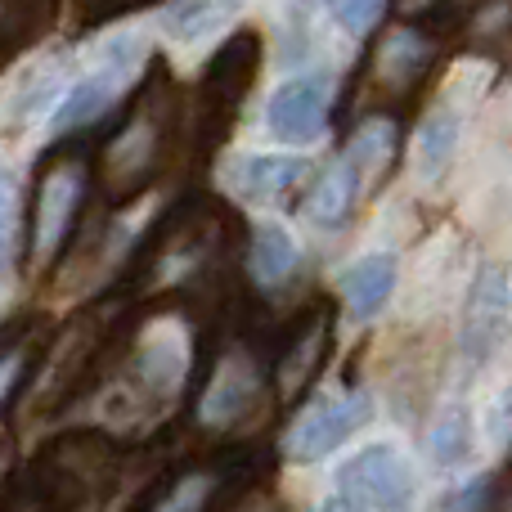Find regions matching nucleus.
Masks as SVG:
<instances>
[{"instance_id":"obj_1","label":"nucleus","mask_w":512,"mask_h":512,"mask_svg":"<svg viewBox=\"0 0 512 512\" xmlns=\"http://www.w3.org/2000/svg\"><path fill=\"white\" fill-rule=\"evenodd\" d=\"M337 486L351 504L373 512H409L418 499V472L400 441H373L337 468Z\"/></svg>"},{"instance_id":"obj_2","label":"nucleus","mask_w":512,"mask_h":512,"mask_svg":"<svg viewBox=\"0 0 512 512\" xmlns=\"http://www.w3.org/2000/svg\"><path fill=\"white\" fill-rule=\"evenodd\" d=\"M373 418V400L364 391H346V396H319L310 400V409L288 427L283 436V454L297 463H315L324 454H333L337 445H346L364 423Z\"/></svg>"},{"instance_id":"obj_3","label":"nucleus","mask_w":512,"mask_h":512,"mask_svg":"<svg viewBox=\"0 0 512 512\" xmlns=\"http://www.w3.org/2000/svg\"><path fill=\"white\" fill-rule=\"evenodd\" d=\"M328 113H333V81L324 72H301L270 90L265 135L283 144H315L328 131Z\"/></svg>"},{"instance_id":"obj_4","label":"nucleus","mask_w":512,"mask_h":512,"mask_svg":"<svg viewBox=\"0 0 512 512\" xmlns=\"http://www.w3.org/2000/svg\"><path fill=\"white\" fill-rule=\"evenodd\" d=\"M512 328V301H508V279L504 270H481L477 283H472L468 301H463L459 315V355L468 369H481V364L495 360V351L508 342Z\"/></svg>"},{"instance_id":"obj_5","label":"nucleus","mask_w":512,"mask_h":512,"mask_svg":"<svg viewBox=\"0 0 512 512\" xmlns=\"http://www.w3.org/2000/svg\"><path fill=\"white\" fill-rule=\"evenodd\" d=\"M306 176V162L292 153H234L221 167V185L234 198L256 207H270L274 198H283L297 180Z\"/></svg>"},{"instance_id":"obj_6","label":"nucleus","mask_w":512,"mask_h":512,"mask_svg":"<svg viewBox=\"0 0 512 512\" xmlns=\"http://www.w3.org/2000/svg\"><path fill=\"white\" fill-rule=\"evenodd\" d=\"M396 279H400L396 252H364L337 274V288H342L346 310H351L355 319H373V315H382V306L391 301Z\"/></svg>"},{"instance_id":"obj_7","label":"nucleus","mask_w":512,"mask_h":512,"mask_svg":"<svg viewBox=\"0 0 512 512\" xmlns=\"http://www.w3.org/2000/svg\"><path fill=\"white\" fill-rule=\"evenodd\" d=\"M468 265V248H463L459 234H436L423 252H418V270H414V292H409V310L423 315L427 306H441L454 292V279Z\"/></svg>"},{"instance_id":"obj_8","label":"nucleus","mask_w":512,"mask_h":512,"mask_svg":"<svg viewBox=\"0 0 512 512\" xmlns=\"http://www.w3.org/2000/svg\"><path fill=\"white\" fill-rule=\"evenodd\" d=\"M463 140V113L450 104L432 108L414 135V176L423 185H441L454 167V149Z\"/></svg>"},{"instance_id":"obj_9","label":"nucleus","mask_w":512,"mask_h":512,"mask_svg":"<svg viewBox=\"0 0 512 512\" xmlns=\"http://www.w3.org/2000/svg\"><path fill=\"white\" fill-rule=\"evenodd\" d=\"M81 203V171L63 167L41 185V207H36V256H50L68 230L72 212Z\"/></svg>"},{"instance_id":"obj_10","label":"nucleus","mask_w":512,"mask_h":512,"mask_svg":"<svg viewBox=\"0 0 512 512\" xmlns=\"http://www.w3.org/2000/svg\"><path fill=\"white\" fill-rule=\"evenodd\" d=\"M355 198H360V167L351 158H337L333 167L319 171V180L310 185V198H306V216L324 230L342 225L351 216Z\"/></svg>"},{"instance_id":"obj_11","label":"nucleus","mask_w":512,"mask_h":512,"mask_svg":"<svg viewBox=\"0 0 512 512\" xmlns=\"http://www.w3.org/2000/svg\"><path fill=\"white\" fill-rule=\"evenodd\" d=\"M252 391H256V369L243 355H230V360L216 369L212 387H207V396H203V423H212V427L234 423V418L248 409Z\"/></svg>"},{"instance_id":"obj_12","label":"nucleus","mask_w":512,"mask_h":512,"mask_svg":"<svg viewBox=\"0 0 512 512\" xmlns=\"http://www.w3.org/2000/svg\"><path fill=\"white\" fill-rule=\"evenodd\" d=\"M472 445H477V432H472V414L463 400L445 405L441 414L427 427V454H432L436 468H463L472 459Z\"/></svg>"},{"instance_id":"obj_13","label":"nucleus","mask_w":512,"mask_h":512,"mask_svg":"<svg viewBox=\"0 0 512 512\" xmlns=\"http://www.w3.org/2000/svg\"><path fill=\"white\" fill-rule=\"evenodd\" d=\"M113 99H117V81L104 77V72H90V77H81L77 86H68V95H63L59 108L50 113L54 131H72V126L95 122V117L108 113Z\"/></svg>"},{"instance_id":"obj_14","label":"nucleus","mask_w":512,"mask_h":512,"mask_svg":"<svg viewBox=\"0 0 512 512\" xmlns=\"http://www.w3.org/2000/svg\"><path fill=\"white\" fill-rule=\"evenodd\" d=\"M63 95H68V90H63L59 63H36V68L23 72L18 90L9 95V117H14V122H32V117H41V113H54Z\"/></svg>"},{"instance_id":"obj_15","label":"nucleus","mask_w":512,"mask_h":512,"mask_svg":"<svg viewBox=\"0 0 512 512\" xmlns=\"http://www.w3.org/2000/svg\"><path fill=\"white\" fill-rule=\"evenodd\" d=\"M248 265L261 283H283L301 265V248H297V239H292V230H283V225H261L252 239Z\"/></svg>"},{"instance_id":"obj_16","label":"nucleus","mask_w":512,"mask_h":512,"mask_svg":"<svg viewBox=\"0 0 512 512\" xmlns=\"http://www.w3.org/2000/svg\"><path fill=\"white\" fill-rule=\"evenodd\" d=\"M144 54H149V41L140 32H131V27H122V32L99 36L95 50H90V63H95V72H104V77H113L122 86L144 68Z\"/></svg>"},{"instance_id":"obj_17","label":"nucleus","mask_w":512,"mask_h":512,"mask_svg":"<svg viewBox=\"0 0 512 512\" xmlns=\"http://www.w3.org/2000/svg\"><path fill=\"white\" fill-rule=\"evenodd\" d=\"M221 18H225V9L216 0H171L162 9V32L176 45H194L203 36H212L221 27Z\"/></svg>"},{"instance_id":"obj_18","label":"nucleus","mask_w":512,"mask_h":512,"mask_svg":"<svg viewBox=\"0 0 512 512\" xmlns=\"http://www.w3.org/2000/svg\"><path fill=\"white\" fill-rule=\"evenodd\" d=\"M185 342H180L176 328H158V342H144L140 355V373L149 387L158 391H176L180 378H185Z\"/></svg>"},{"instance_id":"obj_19","label":"nucleus","mask_w":512,"mask_h":512,"mask_svg":"<svg viewBox=\"0 0 512 512\" xmlns=\"http://www.w3.org/2000/svg\"><path fill=\"white\" fill-rule=\"evenodd\" d=\"M423 63H427V41L418 32H409V27H400V32H391L387 41H382L378 77L391 81V86H409V81L423 72Z\"/></svg>"},{"instance_id":"obj_20","label":"nucleus","mask_w":512,"mask_h":512,"mask_svg":"<svg viewBox=\"0 0 512 512\" xmlns=\"http://www.w3.org/2000/svg\"><path fill=\"white\" fill-rule=\"evenodd\" d=\"M346 158L355 162V167H382V162L391 158V122H369L355 131L351 149H346Z\"/></svg>"},{"instance_id":"obj_21","label":"nucleus","mask_w":512,"mask_h":512,"mask_svg":"<svg viewBox=\"0 0 512 512\" xmlns=\"http://www.w3.org/2000/svg\"><path fill=\"white\" fill-rule=\"evenodd\" d=\"M481 427H486L490 450H508V445H512V382H508V387H499L495 396H490Z\"/></svg>"},{"instance_id":"obj_22","label":"nucleus","mask_w":512,"mask_h":512,"mask_svg":"<svg viewBox=\"0 0 512 512\" xmlns=\"http://www.w3.org/2000/svg\"><path fill=\"white\" fill-rule=\"evenodd\" d=\"M486 86H490V63H481V59L454 63L450 81H445L450 99H454V95H459V99H477V95H486Z\"/></svg>"},{"instance_id":"obj_23","label":"nucleus","mask_w":512,"mask_h":512,"mask_svg":"<svg viewBox=\"0 0 512 512\" xmlns=\"http://www.w3.org/2000/svg\"><path fill=\"white\" fill-rule=\"evenodd\" d=\"M382 14V0H333V18L342 32L351 36H364Z\"/></svg>"},{"instance_id":"obj_24","label":"nucleus","mask_w":512,"mask_h":512,"mask_svg":"<svg viewBox=\"0 0 512 512\" xmlns=\"http://www.w3.org/2000/svg\"><path fill=\"white\" fill-rule=\"evenodd\" d=\"M14 176L5 171V162H0V274H5L9 265V252H14Z\"/></svg>"},{"instance_id":"obj_25","label":"nucleus","mask_w":512,"mask_h":512,"mask_svg":"<svg viewBox=\"0 0 512 512\" xmlns=\"http://www.w3.org/2000/svg\"><path fill=\"white\" fill-rule=\"evenodd\" d=\"M203 495H207V481H203V477H194V481H185V486H180V495L171 499V504L162 508V512H189Z\"/></svg>"},{"instance_id":"obj_26","label":"nucleus","mask_w":512,"mask_h":512,"mask_svg":"<svg viewBox=\"0 0 512 512\" xmlns=\"http://www.w3.org/2000/svg\"><path fill=\"white\" fill-rule=\"evenodd\" d=\"M319 512H355V504H351L346 495H333V499H328V504L319 508Z\"/></svg>"},{"instance_id":"obj_27","label":"nucleus","mask_w":512,"mask_h":512,"mask_svg":"<svg viewBox=\"0 0 512 512\" xmlns=\"http://www.w3.org/2000/svg\"><path fill=\"white\" fill-rule=\"evenodd\" d=\"M14 373H18V360H0V396H5V387H9Z\"/></svg>"},{"instance_id":"obj_28","label":"nucleus","mask_w":512,"mask_h":512,"mask_svg":"<svg viewBox=\"0 0 512 512\" xmlns=\"http://www.w3.org/2000/svg\"><path fill=\"white\" fill-rule=\"evenodd\" d=\"M216 5H221V9H225V14H234V9H239V5H243V0H216Z\"/></svg>"}]
</instances>
